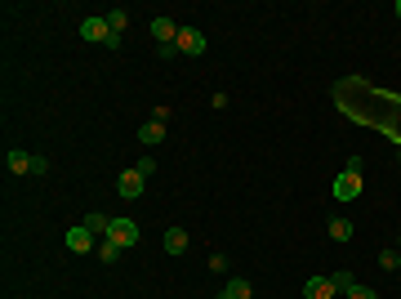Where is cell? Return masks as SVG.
<instances>
[{
    "label": "cell",
    "mask_w": 401,
    "mask_h": 299,
    "mask_svg": "<svg viewBox=\"0 0 401 299\" xmlns=\"http://www.w3.org/2000/svg\"><path fill=\"white\" fill-rule=\"evenodd\" d=\"M94 255H99V259H103V264H116V255H121V246H116V241H112V237H103V241H99V250H94Z\"/></svg>",
    "instance_id": "obj_16"
},
{
    "label": "cell",
    "mask_w": 401,
    "mask_h": 299,
    "mask_svg": "<svg viewBox=\"0 0 401 299\" xmlns=\"http://www.w3.org/2000/svg\"><path fill=\"white\" fill-rule=\"evenodd\" d=\"M379 268H384V273H397V268H401V250H397V246L379 250Z\"/></svg>",
    "instance_id": "obj_14"
},
{
    "label": "cell",
    "mask_w": 401,
    "mask_h": 299,
    "mask_svg": "<svg viewBox=\"0 0 401 299\" xmlns=\"http://www.w3.org/2000/svg\"><path fill=\"white\" fill-rule=\"evenodd\" d=\"M348 299H379V295L370 291V286H361V282H357V286H352V291H348Z\"/></svg>",
    "instance_id": "obj_20"
},
{
    "label": "cell",
    "mask_w": 401,
    "mask_h": 299,
    "mask_svg": "<svg viewBox=\"0 0 401 299\" xmlns=\"http://www.w3.org/2000/svg\"><path fill=\"white\" fill-rule=\"evenodd\" d=\"M250 299H254V295H250Z\"/></svg>",
    "instance_id": "obj_24"
},
{
    "label": "cell",
    "mask_w": 401,
    "mask_h": 299,
    "mask_svg": "<svg viewBox=\"0 0 401 299\" xmlns=\"http://www.w3.org/2000/svg\"><path fill=\"white\" fill-rule=\"evenodd\" d=\"M330 241H352V219H330Z\"/></svg>",
    "instance_id": "obj_15"
},
{
    "label": "cell",
    "mask_w": 401,
    "mask_h": 299,
    "mask_svg": "<svg viewBox=\"0 0 401 299\" xmlns=\"http://www.w3.org/2000/svg\"><path fill=\"white\" fill-rule=\"evenodd\" d=\"M81 223L94 232V237H107V228H112V219H107V214H85Z\"/></svg>",
    "instance_id": "obj_13"
},
{
    "label": "cell",
    "mask_w": 401,
    "mask_h": 299,
    "mask_svg": "<svg viewBox=\"0 0 401 299\" xmlns=\"http://www.w3.org/2000/svg\"><path fill=\"white\" fill-rule=\"evenodd\" d=\"M81 36H85V41H94V45H107V50H116V45H121V36L107 27V14L85 18V23H81Z\"/></svg>",
    "instance_id": "obj_1"
},
{
    "label": "cell",
    "mask_w": 401,
    "mask_h": 299,
    "mask_svg": "<svg viewBox=\"0 0 401 299\" xmlns=\"http://www.w3.org/2000/svg\"><path fill=\"white\" fill-rule=\"evenodd\" d=\"M67 250H76V255H90V250H99V246H94V232L85 228V223H81V228H67Z\"/></svg>",
    "instance_id": "obj_7"
},
{
    "label": "cell",
    "mask_w": 401,
    "mask_h": 299,
    "mask_svg": "<svg viewBox=\"0 0 401 299\" xmlns=\"http://www.w3.org/2000/svg\"><path fill=\"white\" fill-rule=\"evenodd\" d=\"M152 36H156V50H174V41H178V27H174V18L156 14V18H152Z\"/></svg>",
    "instance_id": "obj_4"
},
{
    "label": "cell",
    "mask_w": 401,
    "mask_h": 299,
    "mask_svg": "<svg viewBox=\"0 0 401 299\" xmlns=\"http://www.w3.org/2000/svg\"><path fill=\"white\" fill-rule=\"evenodd\" d=\"M134 170H138L143 179H152V174H156V161H152V156H138V165H134Z\"/></svg>",
    "instance_id": "obj_19"
},
{
    "label": "cell",
    "mask_w": 401,
    "mask_h": 299,
    "mask_svg": "<svg viewBox=\"0 0 401 299\" xmlns=\"http://www.w3.org/2000/svg\"><path fill=\"white\" fill-rule=\"evenodd\" d=\"M174 50H178V54H187V59H200V54H205V36H200L196 27H178Z\"/></svg>",
    "instance_id": "obj_3"
},
{
    "label": "cell",
    "mask_w": 401,
    "mask_h": 299,
    "mask_svg": "<svg viewBox=\"0 0 401 299\" xmlns=\"http://www.w3.org/2000/svg\"><path fill=\"white\" fill-rule=\"evenodd\" d=\"M209 273H227V259L223 255H209Z\"/></svg>",
    "instance_id": "obj_22"
},
{
    "label": "cell",
    "mask_w": 401,
    "mask_h": 299,
    "mask_svg": "<svg viewBox=\"0 0 401 299\" xmlns=\"http://www.w3.org/2000/svg\"><path fill=\"white\" fill-rule=\"evenodd\" d=\"M107 237H112V241H116V246H121V250H125V246H138V223H134V219H112V228H107Z\"/></svg>",
    "instance_id": "obj_5"
},
{
    "label": "cell",
    "mask_w": 401,
    "mask_h": 299,
    "mask_svg": "<svg viewBox=\"0 0 401 299\" xmlns=\"http://www.w3.org/2000/svg\"><path fill=\"white\" fill-rule=\"evenodd\" d=\"M218 299H250V282H245V277H232V282L223 286V295Z\"/></svg>",
    "instance_id": "obj_12"
},
{
    "label": "cell",
    "mask_w": 401,
    "mask_h": 299,
    "mask_svg": "<svg viewBox=\"0 0 401 299\" xmlns=\"http://www.w3.org/2000/svg\"><path fill=\"white\" fill-rule=\"evenodd\" d=\"M330 282H334V291H339V295H348V291H352V286H357V277H352V273H348V268H343V273H334V277H330Z\"/></svg>",
    "instance_id": "obj_17"
},
{
    "label": "cell",
    "mask_w": 401,
    "mask_h": 299,
    "mask_svg": "<svg viewBox=\"0 0 401 299\" xmlns=\"http://www.w3.org/2000/svg\"><path fill=\"white\" fill-rule=\"evenodd\" d=\"M41 174H50V161H45V156H32V179H41Z\"/></svg>",
    "instance_id": "obj_21"
},
{
    "label": "cell",
    "mask_w": 401,
    "mask_h": 299,
    "mask_svg": "<svg viewBox=\"0 0 401 299\" xmlns=\"http://www.w3.org/2000/svg\"><path fill=\"white\" fill-rule=\"evenodd\" d=\"M187 246H192V237H187V228H169V232H165V255H183Z\"/></svg>",
    "instance_id": "obj_9"
},
{
    "label": "cell",
    "mask_w": 401,
    "mask_h": 299,
    "mask_svg": "<svg viewBox=\"0 0 401 299\" xmlns=\"http://www.w3.org/2000/svg\"><path fill=\"white\" fill-rule=\"evenodd\" d=\"M143 188H147V179H143L138 170H125V174L116 179V192H121L125 201H138V197H143Z\"/></svg>",
    "instance_id": "obj_6"
},
{
    "label": "cell",
    "mask_w": 401,
    "mask_h": 299,
    "mask_svg": "<svg viewBox=\"0 0 401 299\" xmlns=\"http://www.w3.org/2000/svg\"><path fill=\"white\" fill-rule=\"evenodd\" d=\"M334 201H357L361 197V174L357 170H339V179H334Z\"/></svg>",
    "instance_id": "obj_2"
},
{
    "label": "cell",
    "mask_w": 401,
    "mask_h": 299,
    "mask_svg": "<svg viewBox=\"0 0 401 299\" xmlns=\"http://www.w3.org/2000/svg\"><path fill=\"white\" fill-rule=\"evenodd\" d=\"M397 18H401V0H397Z\"/></svg>",
    "instance_id": "obj_23"
},
{
    "label": "cell",
    "mask_w": 401,
    "mask_h": 299,
    "mask_svg": "<svg viewBox=\"0 0 401 299\" xmlns=\"http://www.w3.org/2000/svg\"><path fill=\"white\" fill-rule=\"evenodd\" d=\"M5 165H9V174H32V152H9Z\"/></svg>",
    "instance_id": "obj_11"
},
{
    "label": "cell",
    "mask_w": 401,
    "mask_h": 299,
    "mask_svg": "<svg viewBox=\"0 0 401 299\" xmlns=\"http://www.w3.org/2000/svg\"><path fill=\"white\" fill-rule=\"evenodd\" d=\"M339 291H334V282L330 277H308L303 282V299H334Z\"/></svg>",
    "instance_id": "obj_8"
},
{
    "label": "cell",
    "mask_w": 401,
    "mask_h": 299,
    "mask_svg": "<svg viewBox=\"0 0 401 299\" xmlns=\"http://www.w3.org/2000/svg\"><path fill=\"white\" fill-rule=\"evenodd\" d=\"M138 138L147 147H156L161 138H165V121H143V125H138Z\"/></svg>",
    "instance_id": "obj_10"
},
{
    "label": "cell",
    "mask_w": 401,
    "mask_h": 299,
    "mask_svg": "<svg viewBox=\"0 0 401 299\" xmlns=\"http://www.w3.org/2000/svg\"><path fill=\"white\" fill-rule=\"evenodd\" d=\"M107 27H112V32H125V27H130V14H125V9H112V14H107Z\"/></svg>",
    "instance_id": "obj_18"
}]
</instances>
